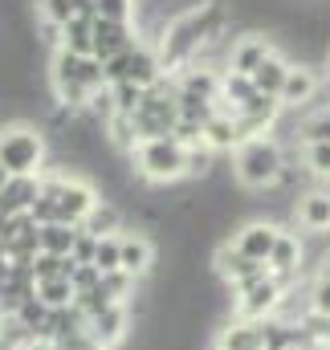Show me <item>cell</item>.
<instances>
[{"label":"cell","instance_id":"obj_21","mask_svg":"<svg viewBox=\"0 0 330 350\" xmlns=\"http://www.w3.org/2000/svg\"><path fill=\"white\" fill-rule=\"evenodd\" d=\"M37 301L49 306V310H66V306H74V285H70V277L37 281Z\"/></svg>","mask_w":330,"mask_h":350},{"label":"cell","instance_id":"obj_34","mask_svg":"<svg viewBox=\"0 0 330 350\" xmlns=\"http://www.w3.org/2000/svg\"><path fill=\"white\" fill-rule=\"evenodd\" d=\"M78 12L82 16H94V0H78Z\"/></svg>","mask_w":330,"mask_h":350},{"label":"cell","instance_id":"obj_15","mask_svg":"<svg viewBox=\"0 0 330 350\" xmlns=\"http://www.w3.org/2000/svg\"><path fill=\"white\" fill-rule=\"evenodd\" d=\"M164 78V62H160V53L151 49V45H135L131 49V62H127V78L123 82H135L139 90H147V86H155Z\"/></svg>","mask_w":330,"mask_h":350},{"label":"cell","instance_id":"obj_22","mask_svg":"<svg viewBox=\"0 0 330 350\" xmlns=\"http://www.w3.org/2000/svg\"><path fill=\"white\" fill-rule=\"evenodd\" d=\"M212 118H216V102H208V98H196V94H183V90H179V122L208 126Z\"/></svg>","mask_w":330,"mask_h":350},{"label":"cell","instance_id":"obj_25","mask_svg":"<svg viewBox=\"0 0 330 350\" xmlns=\"http://www.w3.org/2000/svg\"><path fill=\"white\" fill-rule=\"evenodd\" d=\"M302 135V147H310V143H330V110H318V114H310L302 126H298Z\"/></svg>","mask_w":330,"mask_h":350},{"label":"cell","instance_id":"obj_20","mask_svg":"<svg viewBox=\"0 0 330 350\" xmlns=\"http://www.w3.org/2000/svg\"><path fill=\"white\" fill-rule=\"evenodd\" d=\"M74 241H78V228L74 224H41V253H53V257H70L74 253Z\"/></svg>","mask_w":330,"mask_h":350},{"label":"cell","instance_id":"obj_4","mask_svg":"<svg viewBox=\"0 0 330 350\" xmlns=\"http://www.w3.org/2000/svg\"><path fill=\"white\" fill-rule=\"evenodd\" d=\"M41 196H49L53 208H58V220H62V224H74V228H82L86 216L94 212V204L102 200L98 183L78 179V175H62V172L58 175L41 172Z\"/></svg>","mask_w":330,"mask_h":350},{"label":"cell","instance_id":"obj_9","mask_svg":"<svg viewBox=\"0 0 330 350\" xmlns=\"http://www.w3.org/2000/svg\"><path fill=\"white\" fill-rule=\"evenodd\" d=\"M41 196V175H8L0 187V216H25L33 212Z\"/></svg>","mask_w":330,"mask_h":350},{"label":"cell","instance_id":"obj_35","mask_svg":"<svg viewBox=\"0 0 330 350\" xmlns=\"http://www.w3.org/2000/svg\"><path fill=\"white\" fill-rule=\"evenodd\" d=\"M4 179H8V172H4V167H0V187H4Z\"/></svg>","mask_w":330,"mask_h":350},{"label":"cell","instance_id":"obj_32","mask_svg":"<svg viewBox=\"0 0 330 350\" xmlns=\"http://www.w3.org/2000/svg\"><path fill=\"white\" fill-rule=\"evenodd\" d=\"M318 277H330V253H322V257H318Z\"/></svg>","mask_w":330,"mask_h":350},{"label":"cell","instance_id":"obj_12","mask_svg":"<svg viewBox=\"0 0 330 350\" xmlns=\"http://www.w3.org/2000/svg\"><path fill=\"white\" fill-rule=\"evenodd\" d=\"M302 269H306V245H302V237L281 228V237H277V245H273V253H269V273L294 281Z\"/></svg>","mask_w":330,"mask_h":350},{"label":"cell","instance_id":"obj_7","mask_svg":"<svg viewBox=\"0 0 330 350\" xmlns=\"http://www.w3.org/2000/svg\"><path fill=\"white\" fill-rule=\"evenodd\" d=\"M277 237H281V228H277L273 220H245V224L237 228V237H233V249H237L241 257H249V261L269 265V253H273Z\"/></svg>","mask_w":330,"mask_h":350},{"label":"cell","instance_id":"obj_28","mask_svg":"<svg viewBox=\"0 0 330 350\" xmlns=\"http://www.w3.org/2000/svg\"><path fill=\"white\" fill-rule=\"evenodd\" d=\"M306 172L314 179H330V143H310L306 147Z\"/></svg>","mask_w":330,"mask_h":350},{"label":"cell","instance_id":"obj_14","mask_svg":"<svg viewBox=\"0 0 330 350\" xmlns=\"http://www.w3.org/2000/svg\"><path fill=\"white\" fill-rule=\"evenodd\" d=\"M265 338V326L261 322H249V318H229L220 330H216V350H261Z\"/></svg>","mask_w":330,"mask_h":350},{"label":"cell","instance_id":"obj_18","mask_svg":"<svg viewBox=\"0 0 330 350\" xmlns=\"http://www.w3.org/2000/svg\"><path fill=\"white\" fill-rule=\"evenodd\" d=\"M94 21L98 16H74L66 29H62V45L58 49H66V53H74V57H94Z\"/></svg>","mask_w":330,"mask_h":350},{"label":"cell","instance_id":"obj_19","mask_svg":"<svg viewBox=\"0 0 330 350\" xmlns=\"http://www.w3.org/2000/svg\"><path fill=\"white\" fill-rule=\"evenodd\" d=\"M204 143H208L216 155H233V151L241 147V139H237V122H233L229 114H216V118L204 126Z\"/></svg>","mask_w":330,"mask_h":350},{"label":"cell","instance_id":"obj_24","mask_svg":"<svg viewBox=\"0 0 330 350\" xmlns=\"http://www.w3.org/2000/svg\"><path fill=\"white\" fill-rule=\"evenodd\" d=\"M94 269H98L102 277L123 269V249H118V237H98V249H94Z\"/></svg>","mask_w":330,"mask_h":350},{"label":"cell","instance_id":"obj_17","mask_svg":"<svg viewBox=\"0 0 330 350\" xmlns=\"http://www.w3.org/2000/svg\"><path fill=\"white\" fill-rule=\"evenodd\" d=\"M290 66H294V62H290L285 53H269V57H265V62H261V66L249 74V78H253V86H257V94H269V98H277V94H281V86H285V74H290Z\"/></svg>","mask_w":330,"mask_h":350},{"label":"cell","instance_id":"obj_3","mask_svg":"<svg viewBox=\"0 0 330 350\" xmlns=\"http://www.w3.org/2000/svg\"><path fill=\"white\" fill-rule=\"evenodd\" d=\"M49 143L33 122H4L0 126V167L8 175H41Z\"/></svg>","mask_w":330,"mask_h":350},{"label":"cell","instance_id":"obj_10","mask_svg":"<svg viewBox=\"0 0 330 350\" xmlns=\"http://www.w3.org/2000/svg\"><path fill=\"white\" fill-rule=\"evenodd\" d=\"M298 228H306L310 237H327L330 232V191L327 187H306L294 212Z\"/></svg>","mask_w":330,"mask_h":350},{"label":"cell","instance_id":"obj_5","mask_svg":"<svg viewBox=\"0 0 330 350\" xmlns=\"http://www.w3.org/2000/svg\"><path fill=\"white\" fill-rule=\"evenodd\" d=\"M49 86L53 90H106V70L98 57H74L66 49H53V62H49Z\"/></svg>","mask_w":330,"mask_h":350},{"label":"cell","instance_id":"obj_31","mask_svg":"<svg viewBox=\"0 0 330 350\" xmlns=\"http://www.w3.org/2000/svg\"><path fill=\"white\" fill-rule=\"evenodd\" d=\"M94 249H98V237H90L86 228H78V241H74L70 261H74V265H94Z\"/></svg>","mask_w":330,"mask_h":350},{"label":"cell","instance_id":"obj_11","mask_svg":"<svg viewBox=\"0 0 330 350\" xmlns=\"http://www.w3.org/2000/svg\"><path fill=\"white\" fill-rule=\"evenodd\" d=\"M318 98V74L310 70V66H290V74H285V86L277 94V102H281V110H302V106H310Z\"/></svg>","mask_w":330,"mask_h":350},{"label":"cell","instance_id":"obj_1","mask_svg":"<svg viewBox=\"0 0 330 350\" xmlns=\"http://www.w3.org/2000/svg\"><path fill=\"white\" fill-rule=\"evenodd\" d=\"M285 163H290V155H285V147L273 139V135H261V139H249L241 143L237 151H233V175H237V183L245 187V191H265V187H273L281 172H285Z\"/></svg>","mask_w":330,"mask_h":350},{"label":"cell","instance_id":"obj_16","mask_svg":"<svg viewBox=\"0 0 330 350\" xmlns=\"http://www.w3.org/2000/svg\"><path fill=\"white\" fill-rule=\"evenodd\" d=\"M123 224H127V208L114 204V200H98L94 212L86 216L82 228L90 232V237H123V232H127Z\"/></svg>","mask_w":330,"mask_h":350},{"label":"cell","instance_id":"obj_27","mask_svg":"<svg viewBox=\"0 0 330 350\" xmlns=\"http://www.w3.org/2000/svg\"><path fill=\"white\" fill-rule=\"evenodd\" d=\"M110 98H114V110L118 114H135L139 102H143V90L135 86V82H114L110 86Z\"/></svg>","mask_w":330,"mask_h":350},{"label":"cell","instance_id":"obj_13","mask_svg":"<svg viewBox=\"0 0 330 350\" xmlns=\"http://www.w3.org/2000/svg\"><path fill=\"white\" fill-rule=\"evenodd\" d=\"M269 53H277V49H273V41H269L265 33L237 37V41H233V53H229V70H233V74H253Z\"/></svg>","mask_w":330,"mask_h":350},{"label":"cell","instance_id":"obj_8","mask_svg":"<svg viewBox=\"0 0 330 350\" xmlns=\"http://www.w3.org/2000/svg\"><path fill=\"white\" fill-rule=\"evenodd\" d=\"M131 45H139V25L135 21H94V57L98 62H110Z\"/></svg>","mask_w":330,"mask_h":350},{"label":"cell","instance_id":"obj_2","mask_svg":"<svg viewBox=\"0 0 330 350\" xmlns=\"http://www.w3.org/2000/svg\"><path fill=\"white\" fill-rule=\"evenodd\" d=\"M131 163L147 187H175L188 179V147L175 143L171 135L167 139H143L131 151Z\"/></svg>","mask_w":330,"mask_h":350},{"label":"cell","instance_id":"obj_6","mask_svg":"<svg viewBox=\"0 0 330 350\" xmlns=\"http://www.w3.org/2000/svg\"><path fill=\"white\" fill-rule=\"evenodd\" d=\"M118 249H123V273H131L135 281H147L160 265V245L147 237V232H123L118 237Z\"/></svg>","mask_w":330,"mask_h":350},{"label":"cell","instance_id":"obj_29","mask_svg":"<svg viewBox=\"0 0 330 350\" xmlns=\"http://www.w3.org/2000/svg\"><path fill=\"white\" fill-rule=\"evenodd\" d=\"M70 285H74V297H78V293H90V289H98V285H102V273H98L94 265H74Z\"/></svg>","mask_w":330,"mask_h":350},{"label":"cell","instance_id":"obj_23","mask_svg":"<svg viewBox=\"0 0 330 350\" xmlns=\"http://www.w3.org/2000/svg\"><path fill=\"white\" fill-rule=\"evenodd\" d=\"M37 12H41V21H45V25L66 29V25L78 16V0H37Z\"/></svg>","mask_w":330,"mask_h":350},{"label":"cell","instance_id":"obj_26","mask_svg":"<svg viewBox=\"0 0 330 350\" xmlns=\"http://www.w3.org/2000/svg\"><path fill=\"white\" fill-rule=\"evenodd\" d=\"M139 0H94V16L98 21H135Z\"/></svg>","mask_w":330,"mask_h":350},{"label":"cell","instance_id":"obj_30","mask_svg":"<svg viewBox=\"0 0 330 350\" xmlns=\"http://www.w3.org/2000/svg\"><path fill=\"white\" fill-rule=\"evenodd\" d=\"M306 301H310V310H314V314L330 318V277H314V285H310Z\"/></svg>","mask_w":330,"mask_h":350},{"label":"cell","instance_id":"obj_33","mask_svg":"<svg viewBox=\"0 0 330 350\" xmlns=\"http://www.w3.org/2000/svg\"><path fill=\"white\" fill-rule=\"evenodd\" d=\"M8 273H12V261H8V257H0V285L8 281Z\"/></svg>","mask_w":330,"mask_h":350}]
</instances>
